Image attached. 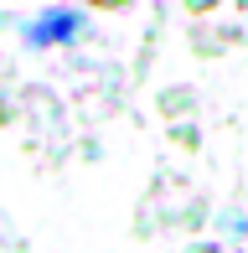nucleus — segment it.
Here are the masks:
<instances>
[{"mask_svg": "<svg viewBox=\"0 0 248 253\" xmlns=\"http://www.w3.org/2000/svg\"><path fill=\"white\" fill-rule=\"evenodd\" d=\"M78 31H83V16H78V10H47L41 21L26 26V37L47 47V42H67V37H78Z\"/></svg>", "mask_w": 248, "mask_h": 253, "instance_id": "f257e3e1", "label": "nucleus"}]
</instances>
